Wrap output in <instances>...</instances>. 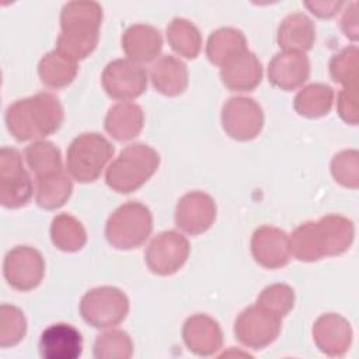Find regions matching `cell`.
<instances>
[{"mask_svg":"<svg viewBox=\"0 0 359 359\" xmlns=\"http://www.w3.org/2000/svg\"><path fill=\"white\" fill-rule=\"evenodd\" d=\"M358 48L349 46L334 55L330 60V74L344 88H358Z\"/></svg>","mask_w":359,"mask_h":359,"instance_id":"33","label":"cell"},{"mask_svg":"<svg viewBox=\"0 0 359 359\" xmlns=\"http://www.w3.org/2000/svg\"><path fill=\"white\" fill-rule=\"evenodd\" d=\"M63 107L50 93H38L17 100L6 109L8 132L18 142L39 140L55 133L63 123Z\"/></svg>","mask_w":359,"mask_h":359,"instance_id":"2","label":"cell"},{"mask_svg":"<svg viewBox=\"0 0 359 359\" xmlns=\"http://www.w3.org/2000/svg\"><path fill=\"white\" fill-rule=\"evenodd\" d=\"M255 304L282 318L294 306V290L286 283L269 285L261 292Z\"/></svg>","mask_w":359,"mask_h":359,"instance_id":"34","label":"cell"},{"mask_svg":"<svg viewBox=\"0 0 359 359\" xmlns=\"http://www.w3.org/2000/svg\"><path fill=\"white\" fill-rule=\"evenodd\" d=\"M304 6L314 15L320 18H331L341 10L344 3L342 1H306Z\"/></svg>","mask_w":359,"mask_h":359,"instance_id":"39","label":"cell"},{"mask_svg":"<svg viewBox=\"0 0 359 359\" xmlns=\"http://www.w3.org/2000/svg\"><path fill=\"white\" fill-rule=\"evenodd\" d=\"M35 180V201L42 209H57L63 206L72 195L73 184L65 170L38 177Z\"/></svg>","mask_w":359,"mask_h":359,"instance_id":"26","label":"cell"},{"mask_svg":"<svg viewBox=\"0 0 359 359\" xmlns=\"http://www.w3.org/2000/svg\"><path fill=\"white\" fill-rule=\"evenodd\" d=\"M216 219L213 198L201 191L182 195L175 208V224L182 231L198 236L210 229Z\"/></svg>","mask_w":359,"mask_h":359,"instance_id":"14","label":"cell"},{"mask_svg":"<svg viewBox=\"0 0 359 359\" xmlns=\"http://www.w3.org/2000/svg\"><path fill=\"white\" fill-rule=\"evenodd\" d=\"M167 41L174 52L187 59H195L201 52L199 29L185 18H172L167 27Z\"/></svg>","mask_w":359,"mask_h":359,"instance_id":"30","label":"cell"},{"mask_svg":"<svg viewBox=\"0 0 359 359\" xmlns=\"http://www.w3.org/2000/svg\"><path fill=\"white\" fill-rule=\"evenodd\" d=\"M248 49L244 34L233 27H223L213 31L206 43V56L216 65L222 66L234 55Z\"/></svg>","mask_w":359,"mask_h":359,"instance_id":"27","label":"cell"},{"mask_svg":"<svg viewBox=\"0 0 359 359\" xmlns=\"http://www.w3.org/2000/svg\"><path fill=\"white\" fill-rule=\"evenodd\" d=\"M341 28L346 38L358 41L359 38V25H358V3L353 1L345 10L341 18Z\"/></svg>","mask_w":359,"mask_h":359,"instance_id":"38","label":"cell"},{"mask_svg":"<svg viewBox=\"0 0 359 359\" xmlns=\"http://www.w3.org/2000/svg\"><path fill=\"white\" fill-rule=\"evenodd\" d=\"M77 62L57 49L48 52L38 65V74L42 84L56 90L72 84L77 76Z\"/></svg>","mask_w":359,"mask_h":359,"instance_id":"25","label":"cell"},{"mask_svg":"<svg viewBox=\"0 0 359 359\" xmlns=\"http://www.w3.org/2000/svg\"><path fill=\"white\" fill-rule=\"evenodd\" d=\"M222 126L234 140H252L264 128L262 108L252 98L231 97L222 108Z\"/></svg>","mask_w":359,"mask_h":359,"instance_id":"9","label":"cell"},{"mask_svg":"<svg viewBox=\"0 0 359 359\" xmlns=\"http://www.w3.org/2000/svg\"><path fill=\"white\" fill-rule=\"evenodd\" d=\"M144 122V114L140 105L135 102H118L112 105L105 116V130L118 142H126L136 137Z\"/></svg>","mask_w":359,"mask_h":359,"instance_id":"23","label":"cell"},{"mask_svg":"<svg viewBox=\"0 0 359 359\" xmlns=\"http://www.w3.org/2000/svg\"><path fill=\"white\" fill-rule=\"evenodd\" d=\"M163 38L157 28L147 24H135L122 35V49L128 59L136 63H147L158 56Z\"/></svg>","mask_w":359,"mask_h":359,"instance_id":"21","label":"cell"},{"mask_svg":"<svg viewBox=\"0 0 359 359\" xmlns=\"http://www.w3.org/2000/svg\"><path fill=\"white\" fill-rule=\"evenodd\" d=\"M50 240L53 245L66 252H76L87 243V233L74 216L69 213L57 215L50 224Z\"/></svg>","mask_w":359,"mask_h":359,"instance_id":"29","label":"cell"},{"mask_svg":"<svg viewBox=\"0 0 359 359\" xmlns=\"http://www.w3.org/2000/svg\"><path fill=\"white\" fill-rule=\"evenodd\" d=\"M353 222L341 215H327L299 224L289 236L290 255L303 262L344 254L353 243Z\"/></svg>","mask_w":359,"mask_h":359,"instance_id":"1","label":"cell"},{"mask_svg":"<svg viewBox=\"0 0 359 359\" xmlns=\"http://www.w3.org/2000/svg\"><path fill=\"white\" fill-rule=\"evenodd\" d=\"M334 90L324 83H313L300 90L293 101L294 111L304 118H320L330 112Z\"/></svg>","mask_w":359,"mask_h":359,"instance_id":"28","label":"cell"},{"mask_svg":"<svg viewBox=\"0 0 359 359\" xmlns=\"http://www.w3.org/2000/svg\"><path fill=\"white\" fill-rule=\"evenodd\" d=\"M220 80L230 91H252L262 80V65L245 49L220 66Z\"/></svg>","mask_w":359,"mask_h":359,"instance_id":"18","label":"cell"},{"mask_svg":"<svg viewBox=\"0 0 359 359\" xmlns=\"http://www.w3.org/2000/svg\"><path fill=\"white\" fill-rule=\"evenodd\" d=\"M310 77V60L306 53L279 52L268 65V80L272 86L292 91L302 87Z\"/></svg>","mask_w":359,"mask_h":359,"instance_id":"17","label":"cell"},{"mask_svg":"<svg viewBox=\"0 0 359 359\" xmlns=\"http://www.w3.org/2000/svg\"><path fill=\"white\" fill-rule=\"evenodd\" d=\"M182 339L187 348L198 356L216 353L223 344L220 325L206 314H194L184 323Z\"/></svg>","mask_w":359,"mask_h":359,"instance_id":"19","label":"cell"},{"mask_svg":"<svg viewBox=\"0 0 359 359\" xmlns=\"http://www.w3.org/2000/svg\"><path fill=\"white\" fill-rule=\"evenodd\" d=\"M105 93L118 101H130L142 95L147 87V72L130 59L109 62L101 76Z\"/></svg>","mask_w":359,"mask_h":359,"instance_id":"11","label":"cell"},{"mask_svg":"<svg viewBox=\"0 0 359 359\" xmlns=\"http://www.w3.org/2000/svg\"><path fill=\"white\" fill-rule=\"evenodd\" d=\"M280 325V317L255 304L244 309L238 314L234 323V334L244 346L262 349L278 338Z\"/></svg>","mask_w":359,"mask_h":359,"instance_id":"12","label":"cell"},{"mask_svg":"<svg viewBox=\"0 0 359 359\" xmlns=\"http://www.w3.org/2000/svg\"><path fill=\"white\" fill-rule=\"evenodd\" d=\"M114 156V146L108 139L95 132L76 136L66 153V170L70 177L81 184L94 182Z\"/></svg>","mask_w":359,"mask_h":359,"instance_id":"5","label":"cell"},{"mask_svg":"<svg viewBox=\"0 0 359 359\" xmlns=\"http://www.w3.org/2000/svg\"><path fill=\"white\" fill-rule=\"evenodd\" d=\"M150 79L153 87L168 97L182 94L188 86V69L175 56L164 55L151 67Z\"/></svg>","mask_w":359,"mask_h":359,"instance_id":"24","label":"cell"},{"mask_svg":"<svg viewBox=\"0 0 359 359\" xmlns=\"http://www.w3.org/2000/svg\"><path fill=\"white\" fill-rule=\"evenodd\" d=\"M188 257V240L174 230L157 234L149 243L144 252V261L147 268L153 273L160 276H168L175 273L184 266Z\"/></svg>","mask_w":359,"mask_h":359,"instance_id":"10","label":"cell"},{"mask_svg":"<svg viewBox=\"0 0 359 359\" xmlns=\"http://www.w3.org/2000/svg\"><path fill=\"white\" fill-rule=\"evenodd\" d=\"M128 313V296L114 286L94 287L80 300V314L94 328L115 327L126 318Z\"/></svg>","mask_w":359,"mask_h":359,"instance_id":"7","label":"cell"},{"mask_svg":"<svg viewBox=\"0 0 359 359\" xmlns=\"http://www.w3.org/2000/svg\"><path fill=\"white\" fill-rule=\"evenodd\" d=\"M276 41L283 52L304 53L313 48L316 41L314 22L303 13H292L280 21Z\"/></svg>","mask_w":359,"mask_h":359,"instance_id":"22","label":"cell"},{"mask_svg":"<svg viewBox=\"0 0 359 359\" xmlns=\"http://www.w3.org/2000/svg\"><path fill=\"white\" fill-rule=\"evenodd\" d=\"M331 174L342 187L356 189L359 187V153L342 150L331 160Z\"/></svg>","mask_w":359,"mask_h":359,"instance_id":"36","label":"cell"},{"mask_svg":"<svg viewBox=\"0 0 359 359\" xmlns=\"http://www.w3.org/2000/svg\"><path fill=\"white\" fill-rule=\"evenodd\" d=\"M3 273L13 289L28 292L41 283L45 273V261L38 250L17 245L6 254Z\"/></svg>","mask_w":359,"mask_h":359,"instance_id":"13","label":"cell"},{"mask_svg":"<svg viewBox=\"0 0 359 359\" xmlns=\"http://www.w3.org/2000/svg\"><path fill=\"white\" fill-rule=\"evenodd\" d=\"M251 254L264 268H282L290 261L289 236L278 227L261 226L252 233Z\"/></svg>","mask_w":359,"mask_h":359,"instance_id":"15","label":"cell"},{"mask_svg":"<svg viewBox=\"0 0 359 359\" xmlns=\"http://www.w3.org/2000/svg\"><path fill=\"white\" fill-rule=\"evenodd\" d=\"M25 160L35 178L63 170L60 150L48 140H38L27 146L24 151Z\"/></svg>","mask_w":359,"mask_h":359,"instance_id":"31","label":"cell"},{"mask_svg":"<svg viewBox=\"0 0 359 359\" xmlns=\"http://www.w3.org/2000/svg\"><path fill=\"white\" fill-rule=\"evenodd\" d=\"M313 339L323 353L328 356H342L352 342L351 324L337 313L323 314L313 325Z\"/></svg>","mask_w":359,"mask_h":359,"instance_id":"16","label":"cell"},{"mask_svg":"<svg viewBox=\"0 0 359 359\" xmlns=\"http://www.w3.org/2000/svg\"><path fill=\"white\" fill-rule=\"evenodd\" d=\"M153 230V216L140 202H126L116 208L105 224V237L116 250L140 247Z\"/></svg>","mask_w":359,"mask_h":359,"instance_id":"6","label":"cell"},{"mask_svg":"<svg viewBox=\"0 0 359 359\" xmlns=\"http://www.w3.org/2000/svg\"><path fill=\"white\" fill-rule=\"evenodd\" d=\"M337 111L349 125H358V88H342L337 98Z\"/></svg>","mask_w":359,"mask_h":359,"instance_id":"37","label":"cell"},{"mask_svg":"<svg viewBox=\"0 0 359 359\" xmlns=\"http://www.w3.org/2000/svg\"><path fill=\"white\" fill-rule=\"evenodd\" d=\"M132 353V339L122 330L102 332L94 342V358L97 359H128Z\"/></svg>","mask_w":359,"mask_h":359,"instance_id":"32","label":"cell"},{"mask_svg":"<svg viewBox=\"0 0 359 359\" xmlns=\"http://www.w3.org/2000/svg\"><path fill=\"white\" fill-rule=\"evenodd\" d=\"M158 153L143 143L126 146L109 164L105 172L107 185L119 194H130L139 189L157 171Z\"/></svg>","mask_w":359,"mask_h":359,"instance_id":"4","label":"cell"},{"mask_svg":"<svg viewBox=\"0 0 359 359\" xmlns=\"http://www.w3.org/2000/svg\"><path fill=\"white\" fill-rule=\"evenodd\" d=\"M81 352L83 337L72 324H52L41 334L39 353L43 359H76Z\"/></svg>","mask_w":359,"mask_h":359,"instance_id":"20","label":"cell"},{"mask_svg":"<svg viewBox=\"0 0 359 359\" xmlns=\"http://www.w3.org/2000/svg\"><path fill=\"white\" fill-rule=\"evenodd\" d=\"M102 7L97 1H69L60 11V35L56 49L79 62L97 48Z\"/></svg>","mask_w":359,"mask_h":359,"instance_id":"3","label":"cell"},{"mask_svg":"<svg viewBox=\"0 0 359 359\" xmlns=\"http://www.w3.org/2000/svg\"><path fill=\"white\" fill-rule=\"evenodd\" d=\"M27 332V320L22 311L10 304L0 306V346L17 345Z\"/></svg>","mask_w":359,"mask_h":359,"instance_id":"35","label":"cell"},{"mask_svg":"<svg viewBox=\"0 0 359 359\" xmlns=\"http://www.w3.org/2000/svg\"><path fill=\"white\" fill-rule=\"evenodd\" d=\"M34 194V185L24 168L17 149L0 150V203L7 209L25 206Z\"/></svg>","mask_w":359,"mask_h":359,"instance_id":"8","label":"cell"}]
</instances>
